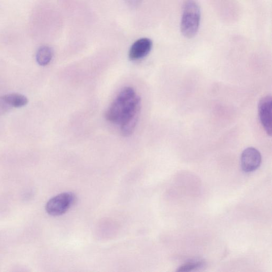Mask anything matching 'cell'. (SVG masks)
<instances>
[{"mask_svg": "<svg viewBox=\"0 0 272 272\" xmlns=\"http://www.w3.org/2000/svg\"><path fill=\"white\" fill-rule=\"evenodd\" d=\"M76 197L72 192H63L52 198L47 203L46 210L50 215L58 216L66 213L74 204Z\"/></svg>", "mask_w": 272, "mask_h": 272, "instance_id": "277c9868", "label": "cell"}, {"mask_svg": "<svg viewBox=\"0 0 272 272\" xmlns=\"http://www.w3.org/2000/svg\"><path fill=\"white\" fill-rule=\"evenodd\" d=\"M262 163V156L260 152L254 147L245 149L242 154L241 166L245 172L256 170Z\"/></svg>", "mask_w": 272, "mask_h": 272, "instance_id": "8992f818", "label": "cell"}, {"mask_svg": "<svg viewBox=\"0 0 272 272\" xmlns=\"http://www.w3.org/2000/svg\"><path fill=\"white\" fill-rule=\"evenodd\" d=\"M53 56V51L51 48L48 46L40 47L36 53V59L41 66H46L51 61Z\"/></svg>", "mask_w": 272, "mask_h": 272, "instance_id": "9c48e42d", "label": "cell"}, {"mask_svg": "<svg viewBox=\"0 0 272 272\" xmlns=\"http://www.w3.org/2000/svg\"><path fill=\"white\" fill-rule=\"evenodd\" d=\"M153 42L148 38H142L136 41L130 48L129 58L130 60L137 61L146 57L150 53Z\"/></svg>", "mask_w": 272, "mask_h": 272, "instance_id": "52a82bcc", "label": "cell"}, {"mask_svg": "<svg viewBox=\"0 0 272 272\" xmlns=\"http://www.w3.org/2000/svg\"><path fill=\"white\" fill-rule=\"evenodd\" d=\"M140 108L141 99L137 95L135 99L126 108L119 123L123 136H129L134 132L138 121Z\"/></svg>", "mask_w": 272, "mask_h": 272, "instance_id": "3957f363", "label": "cell"}, {"mask_svg": "<svg viewBox=\"0 0 272 272\" xmlns=\"http://www.w3.org/2000/svg\"><path fill=\"white\" fill-rule=\"evenodd\" d=\"M201 18V9L194 0L185 2L181 20L180 30L186 38H191L198 34Z\"/></svg>", "mask_w": 272, "mask_h": 272, "instance_id": "6da1fadb", "label": "cell"}, {"mask_svg": "<svg viewBox=\"0 0 272 272\" xmlns=\"http://www.w3.org/2000/svg\"><path fill=\"white\" fill-rule=\"evenodd\" d=\"M271 97L267 95L263 97L259 102L258 114L261 124L269 136L272 133Z\"/></svg>", "mask_w": 272, "mask_h": 272, "instance_id": "5b68a950", "label": "cell"}, {"mask_svg": "<svg viewBox=\"0 0 272 272\" xmlns=\"http://www.w3.org/2000/svg\"><path fill=\"white\" fill-rule=\"evenodd\" d=\"M204 264L202 261H191V262L185 263L180 266L177 271H190L196 269H200Z\"/></svg>", "mask_w": 272, "mask_h": 272, "instance_id": "30bf717a", "label": "cell"}, {"mask_svg": "<svg viewBox=\"0 0 272 272\" xmlns=\"http://www.w3.org/2000/svg\"><path fill=\"white\" fill-rule=\"evenodd\" d=\"M137 96L132 88L127 87L124 88L108 107L105 114L107 121L119 124L126 108L135 99Z\"/></svg>", "mask_w": 272, "mask_h": 272, "instance_id": "7a4b0ae2", "label": "cell"}, {"mask_svg": "<svg viewBox=\"0 0 272 272\" xmlns=\"http://www.w3.org/2000/svg\"><path fill=\"white\" fill-rule=\"evenodd\" d=\"M1 100L10 108H19L27 104V98L23 95L17 93L8 94L0 97Z\"/></svg>", "mask_w": 272, "mask_h": 272, "instance_id": "ba28073f", "label": "cell"}, {"mask_svg": "<svg viewBox=\"0 0 272 272\" xmlns=\"http://www.w3.org/2000/svg\"><path fill=\"white\" fill-rule=\"evenodd\" d=\"M128 6L132 8H136L139 6L143 0H126Z\"/></svg>", "mask_w": 272, "mask_h": 272, "instance_id": "8fae6325", "label": "cell"}]
</instances>
